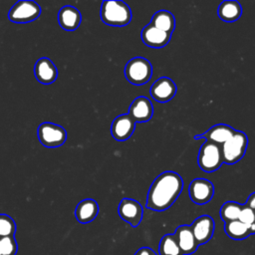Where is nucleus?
I'll return each instance as SVG.
<instances>
[{"label": "nucleus", "mask_w": 255, "mask_h": 255, "mask_svg": "<svg viewBox=\"0 0 255 255\" xmlns=\"http://www.w3.org/2000/svg\"><path fill=\"white\" fill-rule=\"evenodd\" d=\"M183 188L181 176L174 171L160 173L151 183L146 197V207L154 211L168 209Z\"/></svg>", "instance_id": "1"}, {"label": "nucleus", "mask_w": 255, "mask_h": 255, "mask_svg": "<svg viewBox=\"0 0 255 255\" xmlns=\"http://www.w3.org/2000/svg\"><path fill=\"white\" fill-rule=\"evenodd\" d=\"M130 8L123 1H103L101 19L110 26H127L131 20Z\"/></svg>", "instance_id": "2"}, {"label": "nucleus", "mask_w": 255, "mask_h": 255, "mask_svg": "<svg viewBox=\"0 0 255 255\" xmlns=\"http://www.w3.org/2000/svg\"><path fill=\"white\" fill-rule=\"evenodd\" d=\"M248 146V137L244 131L236 130L234 134L222 144L221 152L223 162L234 164L245 154Z\"/></svg>", "instance_id": "3"}, {"label": "nucleus", "mask_w": 255, "mask_h": 255, "mask_svg": "<svg viewBox=\"0 0 255 255\" xmlns=\"http://www.w3.org/2000/svg\"><path fill=\"white\" fill-rule=\"evenodd\" d=\"M125 76L127 80L133 85H143L147 83L152 76V66L147 59L134 57L127 63Z\"/></svg>", "instance_id": "4"}, {"label": "nucleus", "mask_w": 255, "mask_h": 255, "mask_svg": "<svg viewBox=\"0 0 255 255\" xmlns=\"http://www.w3.org/2000/svg\"><path fill=\"white\" fill-rule=\"evenodd\" d=\"M197 161L200 169L205 172L217 170L223 163L220 145L211 141H204L199 148Z\"/></svg>", "instance_id": "5"}, {"label": "nucleus", "mask_w": 255, "mask_h": 255, "mask_svg": "<svg viewBox=\"0 0 255 255\" xmlns=\"http://www.w3.org/2000/svg\"><path fill=\"white\" fill-rule=\"evenodd\" d=\"M41 14V7L32 0L16 2L9 11L8 18L14 23H28L36 20Z\"/></svg>", "instance_id": "6"}, {"label": "nucleus", "mask_w": 255, "mask_h": 255, "mask_svg": "<svg viewBox=\"0 0 255 255\" xmlns=\"http://www.w3.org/2000/svg\"><path fill=\"white\" fill-rule=\"evenodd\" d=\"M38 138L46 147L61 146L67 139V131L64 128L53 123H43L38 128Z\"/></svg>", "instance_id": "7"}, {"label": "nucleus", "mask_w": 255, "mask_h": 255, "mask_svg": "<svg viewBox=\"0 0 255 255\" xmlns=\"http://www.w3.org/2000/svg\"><path fill=\"white\" fill-rule=\"evenodd\" d=\"M188 193L194 203L199 205L206 204L214 195V186L208 179L195 178L189 184Z\"/></svg>", "instance_id": "8"}, {"label": "nucleus", "mask_w": 255, "mask_h": 255, "mask_svg": "<svg viewBox=\"0 0 255 255\" xmlns=\"http://www.w3.org/2000/svg\"><path fill=\"white\" fill-rule=\"evenodd\" d=\"M120 217L130 226L136 227L142 220L143 209L139 202L131 198H124L119 204Z\"/></svg>", "instance_id": "9"}, {"label": "nucleus", "mask_w": 255, "mask_h": 255, "mask_svg": "<svg viewBox=\"0 0 255 255\" xmlns=\"http://www.w3.org/2000/svg\"><path fill=\"white\" fill-rule=\"evenodd\" d=\"M190 228L197 244L203 245L212 238L215 229V223L211 216L201 215L191 223Z\"/></svg>", "instance_id": "10"}, {"label": "nucleus", "mask_w": 255, "mask_h": 255, "mask_svg": "<svg viewBox=\"0 0 255 255\" xmlns=\"http://www.w3.org/2000/svg\"><path fill=\"white\" fill-rule=\"evenodd\" d=\"M176 90V85L171 79L167 77H160L153 82L149 92L153 100L159 103H165L175 96Z\"/></svg>", "instance_id": "11"}, {"label": "nucleus", "mask_w": 255, "mask_h": 255, "mask_svg": "<svg viewBox=\"0 0 255 255\" xmlns=\"http://www.w3.org/2000/svg\"><path fill=\"white\" fill-rule=\"evenodd\" d=\"M135 128V122L128 114L117 117L111 126V132L115 139L124 141L128 139Z\"/></svg>", "instance_id": "12"}, {"label": "nucleus", "mask_w": 255, "mask_h": 255, "mask_svg": "<svg viewBox=\"0 0 255 255\" xmlns=\"http://www.w3.org/2000/svg\"><path fill=\"white\" fill-rule=\"evenodd\" d=\"M136 123L148 122L153 115V106L146 97L135 98L128 108V113Z\"/></svg>", "instance_id": "13"}, {"label": "nucleus", "mask_w": 255, "mask_h": 255, "mask_svg": "<svg viewBox=\"0 0 255 255\" xmlns=\"http://www.w3.org/2000/svg\"><path fill=\"white\" fill-rule=\"evenodd\" d=\"M140 37L146 46L154 49H160L168 44L171 34L163 32L151 24H148L141 30Z\"/></svg>", "instance_id": "14"}, {"label": "nucleus", "mask_w": 255, "mask_h": 255, "mask_svg": "<svg viewBox=\"0 0 255 255\" xmlns=\"http://www.w3.org/2000/svg\"><path fill=\"white\" fill-rule=\"evenodd\" d=\"M173 236L183 255L193 254L199 246L194 238L190 225L184 224V225L178 226L175 229Z\"/></svg>", "instance_id": "15"}, {"label": "nucleus", "mask_w": 255, "mask_h": 255, "mask_svg": "<svg viewBox=\"0 0 255 255\" xmlns=\"http://www.w3.org/2000/svg\"><path fill=\"white\" fill-rule=\"evenodd\" d=\"M235 131L236 130L228 125L217 124L211 127L204 133L195 135L194 139H205V141H211L220 145L227 141L234 134Z\"/></svg>", "instance_id": "16"}, {"label": "nucleus", "mask_w": 255, "mask_h": 255, "mask_svg": "<svg viewBox=\"0 0 255 255\" xmlns=\"http://www.w3.org/2000/svg\"><path fill=\"white\" fill-rule=\"evenodd\" d=\"M34 74L38 82L44 85H49L56 81L58 77V69L50 59L43 57L37 60Z\"/></svg>", "instance_id": "17"}, {"label": "nucleus", "mask_w": 255, "mask_h": 255, "mask_svg": "<svg viewBox=\"0 0 255 255\" xmlns=\"http://www.w3.org/2000/svg\"><path fill=\"white\" fill-rule=\"evenodd\" d=\"M58 21L60 26L67 31L76 30L82 21V15L80 11L74 6H64L61 8L58 14Z\"/></svg>", "instance_id": "18"}, {"label": "nucleus", "mask_w": 255, "mask_h": 255, "mask_svg": "<svg viewBox=\"0 0 255 255\" xmlns=\"http://www.w3.org/2000/svg\"><path fill=\"white\" fill-rule=\"evenodd\" d=\"M99 213V205L96 200L87 198L78 203L75 209V216L80 223L92 222Z\"/></svg>", "instance_id": "19"}, {"label": "nucleus", "mask_w": 255, "mask_h": 255, "mask_svg": "<svg viewBox=\"0 0 255 255\" xmlns=\"http://www.w3.org/2000/svg\"><path fill=\"white\" fill-rule=\"evenodd\" d=\"M242 7L238 1L225 0L220 3L217 9L218 17L225 22H234L240 18Z\"/></svg>", "instance_id": "20"}, {"label": "nucleus", "mask_w": 255, "mask_h": 255, "mask_svg": "<svg viewBox=\"0 0 255 255\" xmlns=\"http://www.w3.org/2000/svg\"><path fill=\"white\" fill-rule=\"evenodd\" d=\"M150 24L163 32L172 34L175 28V19L171 12L160 10L152 15Z\"/></svg>", "instance_id": "21"}, {"label": "nucleus", "mask_w": 255, "mask_h": 255, "mask_svg": "<svg viewBox=\"0 0 255 255\" xmlns=\"http://www.w3.org/2000/svg\"><path fill=\"white\" fill-rule=\"evenodd\" d=\"M224 231L228 237L234 240H243L252 235L250 229L239 219L226 222L224 224Z\"/></svg>", "instance_id": "22"}, {"label": "nucleus", "mask_w": 255, "mask_h": 255, "mask_svg": "<svg viewBox=\"0 0 255 255\" xmlns=\"http://www.w3.org/2000/svg\"><path fill=\"white\" fill-rule=\"evenodd\" d=\"M159 255H183L173 234H165L161 237L158 245Z\"/></svg>", "instance_id": "23"}, {"label": "nucleus", "mask_w": 255, "mask_h": 255, "mask_svg": "<svg viewBox=\"0 0 255 255\" xmlns=\"http://www.w3.org/2000/svg\"><path fill=\"white\" fill-rule=\"evenodd\" d=\"M243 205L235 201H226L222 204L220 208V217L226 223L229 221L237 220L239 218L240 212Z\"/></svg>", "instance_id": "24"}, {"label": "nucleus", "mask_w": 255, "mask_h": 255, "mask_svg": "<svg viewBox=\"0 0 255 255\" xmlns=\"http://www.w3.org/2000/svg\"><path fill=\"white\" fill-rule=\"evenodd\" d=\"M16 232V223L14 219L7 214H0V237L14 236Z\"/></svg>", "instance_id": "25"}, {"label": "nucleus", "mask_w": 255, "mask_h": 255, "mask_svg": "<svg viewBox=\"0 0 255 255\" xmlns=\"http://www.w3.org/2000/svg\"><path fill=\"white\" fill-rule=\"evenodd\" d=\"M18 244L15 236L0 237V255H16Z\"/></svg>", "instance_id": "26"}, {"label": "nucleus", "mask_w": 255, "mask_h": 255, "mask_svg": "<svg viewBox=\"0 0 255 255\" xmlns=\"http://www.w3.org/2000/svg\"><path fill=\"white\" fill-rule=\"evenodd\" d=\"M238 219L250 229L252 234H255V210L244 204Z\"/></svg>", "instance_id": "27"}, {"label": "nucleus", "mask_w": 255, "mask_h": 255, "mask_svg": "<svg viewBox=\"0 0 255 255\" xmlns=\"http://www.w3.org/2000/svg\"><path fill=\"white\" fill-rule=\"evenodd\" d=\"M134 255H157V254L149 247H141L134 253Z\"/></svg>", "instance_id": "28"}, {"label": "nucleus", "mask_w": 255, "mask_h": 255, "mask_svg": "<svg viewBox=\"0 0 255 255\" xmlns=\"http://www.w3.org/2000/svg\"><path fill=\"white\" fill-rule=\"evenodd\" d=\"M245 205H246V206H248L249 208H251V209L255 210V192L251 193V194L248 196V198H247V201H246Z\"/></svg>", "instance_id": "29"}]
</instances>
